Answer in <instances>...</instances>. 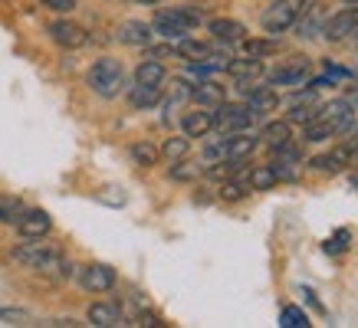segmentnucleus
<instances>
[{"instance_id":"c03bdc74","label":"nucleus","mask_w":358,"mask_h":328,"mask_svg":"<svg viewBox=\"0 0 358 328\" xmlns=\"http://www.w3.org/2000/svg\"><path fill=\"white\" fill-rule=\"evenodd\" d=\"M355 158H358V142H355Z\"/></svg>"},{"instance_id":"a18cd8bd","label":"nucleus","mask_w":358,"mask_h":328,"mask_svg":"<svg viewBox=\"0 0 358 328\" xmlns=\"http://www.w3.org/2000/svg\"><path fill=\"white\" fill-rule=\"evenodd\" d=\"M348 3H358V0H348Z\"/></svg>"},{"instance_id":"20e7f679","label":"nucleus","mask_w":358,"mask_h":328,"mask_svg":"<svg viewBox=\"0 0 358 328\" xmlns=\"http://www.w3.org/2000/svg\"><path fill=\"white\" fill-rule=\"evenodd\" d=\"M210 115H214V128L220 131V135H237V131H247L250 125H253V112H250V105H237V102H220V105H214L210 109Z\"/></svg>"},{"instance_id":"a19ab883","label":"nucleus","mask_w":358,"mask_h":328,"mask_svg":"<svg viewBox=\"0 0 358 328\" xmlns=\"http://www.w3.org/2000/svg\"><path fill=\"white\" fill-rule=\"evenodd\" d=\"M348 131H352V138H348V144L355 148V142H358V121H355V125H352V128H348Z\"/></svg>"},{"instance_id":"39448f33","label":"nucleus","mask_w":358,"mask_h":328,"mask_svg":"<svg viewBox=\"0 0 358 328\" xmlns=\"http://www.w3.org/2000/svg\"><path fill=\"white\" fill-rule=\"evenodd\" d=\"M358 30V3H348V7H342V10H336L332 17H326L322 20V40H329V43H338V40H345L348 33Z\"/></svg>"},{"instance_id":"bb28decb","label":"nucleus","mask_w":358,"mask_h":328,"mask_svg":"<svg viewBox=\"0 0 358 328\" xmlns=\"http://www.w3.org/2000/svg\"><path fill=\"white\" fill-rule=\"evenodd\" d=\"M174 53L185 56V59H191V63H194V59H204V56L214 53V46H210V43H201V40H187V36H181V40H178V46H174Z\"/></svg>"},{"instance_id":"7c9ffc66","label":"nucleus","mask_w":358,"mask_h":328,"mask_svg":"<svg viewBox=\"0 0 358 328\" xmlns=\"http://www.w3.org/2000/svg\"><path fill=\"white\" fill-rule=\"evenodd\" d=\"M23 200L20 197H10V194H0V223H13L17 227V220L23 217Z\"/></svg>"},{"instance_id":"72a5a7b5","label":"nucleus","mask_w":358,"mask_h":328,"mask_svg":"<svg viewBox=\"0 0 358 328\" xmlns=\"http://www.w3.org/2000/svg\"><path fill=\"white\" fill-rule=\"evenodd\" d=\"M280 325L282 328H306L309 325V315H306L299 306H286L280 312Z\"/></svg>"},{"instance_id":"393cba45","label":"nucleus","mask_w":358,"mask_h":328,"mask_svg":"<svg viewBox=\"0 0 358 328\" xmlns=\"http://www.w3.org/2000/svg\"><path fill=\"white\" fill-rule=\"evenodd\" d=\"M260 138L270 144V148H276V144H282V142H289V138H293V125H289V121H266L263 131H260Z\"/></svg>"},{"instance_id":"6ab92c4d","label":"nucleus","mask_w":358,"mask_h":328,"mask_svg":"<svg viewBox=\"0 0 358 328\" xmlns=\"http://www.w3.org/2000/svg\"><path fill=\"white\" fill-rule=\"evenodd\" d=\"M319 119V102H315L313 92H306L303 98H296L293 109H289V125H309V121Z\"/></svg>"},{"instance_id":"ddd939ff","label":"nucleus","mask_w":358,"mask_h":328,"mask_svg":"<svg viewBox=\"0 0 358 328\" xmlns=\"http://www.w3.org/2000/svg\"><path fill=\"white\" fill-rule=\"evenodd\" d=\"M207 30L210 36L217 40V43H240L243 36H247V27L240 20H230V17H217V20L207 23Z\"/></svg>"},{"instance_id":"6e6552de","label":"nucleus","mask_w":358,"mask_h":328,"mask_svg":"<svg viewBox=\"0 0 358 328\" xmlns=\"http://www.w3.org/2000/svg\"><path fill=\"white\" fill-rule=\"evenodd\" d=\"M46 33H50V40H53L56 46H63V50H79V46H86V40H89L86 30L73 20H53L46 27Z\"/></svg>"},{"instance_id":"1a4fd4ad","label":"nucleus","mask_w":358,"mask_h":328,"mask_svg":"<svg viewBox=\"0 0 358 328\" xmlns=\"http://www.w3.org/2000/svg\"><path fill=\"white\" fill-rule=\"evenodd\" d=\"M17 230H20L23 240H43L46 233L53 230V220H50L46 210L33 207V210H23V217L17 220Z\"/></svg>"},{"instance_id":"ea45409f","label":"nucleus","mask_w":358,"mask_h":328,"mask_svg":"<svg viewBox=\"0 0 358 328\" xmlns=\"http://www.w3.org/2000/svg\"><path fill=\"white\" fill-rule=\"evenodd\" d=\"M345 102H348V105H352V109H358V89H352V92H348V96H345Z\"/></svg>"},{"instance_id":"f8f14e48","label":"nucleus","mask_w":358,"mask_h":328,"mask_svg":"<svg viewBox=\"0 0 358 328\" xmlns=\"http://www.w3.org/2000/svg\"><path fill=\"white\" fill-rule=\"evenodd\" d=\"M155 20H164L171 27H181L185 33H191L197 23L204 20V13H201V7H171V10H158Z\"/></svg>"},{"instance_id":"f257e3e1","label":"nucleus","mask_w":358,"mask_h":328,"mask_svg":"<svg viewBox=\"0 0 358 328\" xmlns=\"http://www.w3.org/2000/svg\"><path fill=\"white\" fill-rule=\"evenodd\" d=\"M13 262H20L27 269H36V273H46V276H73V266L63 260V253L50 246V243H40V240H27L20 243L17 250L10 253Z\"/></svg>"},{"instance_id":"9b49d317","label":"nucleus","mask_w":358,"mask_h":328,"mask_svg":"<svg viewBox=\"0 0 358 328\" xmlns=\"http://www.w3.org/2000/svg\"><path fill=\"white\" fill-rule=\"evenodd\" d=\"M322 20H326V10H322V3H306L303 13L296 17V36H303V40H309V36H319V30H322Z\"/></svg>"},{"instance_id":"e433bc0d","label":"nucleus","mask_w":358,"mask_h":328,"mask_svg":"<svg viewBox=\"0 0 358 328\" xmlns=\"http://www.w3.org/2000/svg\"><path fill=\"white\" fill-rule=\"evenodd\" d=\"M96 197L102 200V204H112V207H122V204H125V194H122V187H102Z\"/></svg>"},{"instance_id":"0eeeda50","label":"nucleus","mask_w":358,"mask_h":328,"mask_svg":"<svg viewBox=\"0 0 358 328\" xmlns=\"http://www.w3.org/2000/svg\"><path fill=\"white\" fill-rule=\"evenodd\" d=\"M348 164H355V148L352 144H336V148H329L326 154H315L309 167L319 171V174H338V171H345Z\"/></svg>"},{"instance_id":"f03ea898","label":"nucleus","mask_w":358,"mask_h":328,"mask_svg":"<svg viewBox=\"0 0 358 328\" xmlns=\"http://www.w3.org/2000/svg\"><path fill=\"white\" fill-rule=\"evenodd\" d=\"M86 82L99 98H115L122 89H125V69H122L119 59L102 56V59H96V63L89 66Z\"/></svg>"},{"instance_id":"7ed1b4c3","label":"nucleus","mask_w":358,"mask_h":328,"mask_svg":"<svg viewBox=\"0 0 358 328\" xmlns=\"http://www.w3.org/2000/svg\"><path fill=\"white\" fill-rule=\"evenodd\" d=\"M306 3H309V0H273L270 7L263 10L260 27H263L266 33H270V36H280V33L293 30L296 17L303 13Z\"/></svg>"},{"instance_id":"79ce46f5","label":"nucleus","mask_w":358,"mask_h":328,"mask_svg":"<svg viewBox=\"0 0 358 328\" xmlns=\"http://www.w3.org/2000/svg\"><path fill=\"white\" fill-rule=\"evenodd\" d=\"M135 3H148V7H155V3H162V0H135Z\"/></svg>"},{"instance_id":"dca6fc26","label":"nucleus","mask_w":358,"mask_h":328,"mask_svg":"<svg viewBox=\"0 0 358 328\" xmlns=\"http://www.w3.org/2000/svg\"><path fill=\"white\" fill-rule=\"evenodd\" d=\"M181 131H185L187 138H204L214 131V115L210 109H197V112H187L185 119H181Z\"/></svg>"},{"instance_id":"37998d69","label":"nucleus","mask_w":358,"mask_h":328,"mask_svg":"<svg viewBox=\"0 0 358 328\" xmlns=\"http://www.w3.org/2000/svg\"><path fill=\"white\" fill-rule=\"evenodd\" d=\"M352 184H355V187H358V177H352Z\"/></svg>"},{"instance_id":"c85d7f7f","label":"nucleus","mask_w":358,"mask_h":328,"mask_svg":"<svg viewBox=\"0 0 358 328\" xmlns=\"http://www.w3.org/2000/svg\"><path fill=\"white\" fill-rule=\"evenodd\" d=\"M247 194H250L247 177H227V181L220 184V191H217V197L220 200H227V204H237V200H243Z\"/></svg>"},{"instance_id":"a878e982","label":"nucleus","mask_w":358,"mask_h":328,"mask_svg":"<svg viewBox=\"0 0 358 328\" xmlns=\"http://www.w3.org/2000/svg\"><path fill=\"white\" fill-rule=\"evenodd\" d=\"M227 73L234 79H257L263 73V59H253V56H247V59H230Z\"/></svg>"},{"instance_id":"4468645a","label":"nucleus","mask_w":358,"mask_h":328,"mask_svg":"<svg viewBox=\"0 0 358 328\" xmlns=\"http://www.w3.org/2000/svg\"><path fill=\"white\" fill-rule=\"evenodd\" d=\"M86 318H89V325H96V328L125 325V315H122V308L112 306V302H96V306H89Z\"/></svg>"},{"instance_id":"412c9836","label":"nucleus","mask_w":358,"mask_h":328,"mask_svg":"<svg viewBox=\"0 0 358 328\" xmlns=\"http://www.w3.org/2000/svg\"><path fill=\"white\" fill-rule=\"evenodd\" d=\"M129 102L131 109H152V105L162 102V86H141V82H135L129 89Z\"/></svg>"},{"instance_id":"9d476101","label":"nucleus","mask_w":358,"mask_h":328,"mask_svg":"<svg viewBox=\"0 0 358 328\" xmlns=\"http://www.w3.org/2000/svg\"><path fill=\"white\" fill-rule=\"evenodd\" d=\"M79 285L86 292H109L112 285H115V269L106 266V262H92V266H86L79 273Z\"/></svg>"},{"instance_id":"f704fd0d","label":"nucleus","mask_w":358,"mask_h":328,"mask_svg":"<svg viewBox=\"0 0 358 328\" xmlns=\"http://www.w3.org/2000/svg\"><path fill=\"white\" fill-rule=\"evenodd\" d=\"M348 240H352V233H348V230H336V233L322 243V250H326L329 256H342V253L348 250Z\"/></svg>"},{"instance_id":"a211bd4d","label":"nucleus","mask_w":358,"mask_h":328,"mask_svg":"<svg viewBox=\"0 0 358 328\" xmlns=\"http://www.w3.org/2000/svg\"><path fill=\"white\" fill-rule=\"evenodd\" d=\"M260 138L257 135H247V131H237V135H227V158L230 161H247L250 154L257 151Z\"/></svg>"},{"instance_id":"5701e85b","label":"nucleus","mask_w":358,"mask_h":328,"mask_svg":"<svg viewBox=\"0 0 358 328\" xmlns=\"http://www.w3.org/2000/svg\"><path fill=\"white\" fill-rule=\"evenodd\" d=\"M332 135H342L336 121H326V119H315L309 125H303V142H326Z\"/></svg>"},{"instance_id":"c9c22d12","label":"nucleus","mask_w":358,"mask_h":328,"mask_svg":"<svg viewBox=\"0 0 358 328\" xmlns=\"http://www.w3.org/2000/svg\"><path fill=\"white\" fill-rule=\"evenodd\" d=\"M270 167H273V174H276V181H296V174H299V171H296L299 164L282 161V158H273Z\"/></svg>"},{"instance_id":"2f4dec72","label":"nucleus","mask_w":358,"mask_h":328,"mask_svg":"<svg viewBox=\"0 0 358 328\" xmlns=\"http://www.w3.org/2000/svg\"><path fill=\"white\" fill-rule=\"evenodd\" d=\"M158 148L155 144H148V142H138V144H131V161L135 164H141V167H155L158 164Z\"/></svg>"},{"instance_id":"2eb2a0df","label":"nucleus","mask_w":358,"mask_h":328,"mask_svg":"<svg viewBox=\"0 0 358 328\" xmlns=\"http://www.w3.org/2000/svg\"><path fill=\"white\" fill-rule=\"evenodd\" d=\"M115 36H119V43H125V46H148L152 43V27L148 23H141V20H125L115 30Z\"/></svg>"},{"instance_id":"473e14b6","label":"nucleus","mask_w":358,"mask_h":328,"mask_svg":"<svg viewBox=\"0 0 358 328\" xmlns=\"http://www.w3.org/2000/svg\"><path fill=\"white\" fill-rule=\"evenodd\" d=\"M197 174H201V164H187V158L174 161V164H171V171H168V177H171V181H181V184L194 181Z\"/></svg>"},{"instance_id":"cd10ccee","label":"nucleus","mask_w":358,"mask_h":328,"mask_svg":"<svg viewBox=\"0 0 358 328\" xmlns=\"http://www.w3.org/2000/svg\"><path fill=\"white\" fill-rule=\"evenodd\" d=\"M187 151H191V138L187 135H181V138H168V142L158 148V154H162L168 164L181 161V158H187Z\"/></svg>"},{"instance_id":"aec40b11","label":"nucleus","mask_w":358,"mask_h":328,"mask_svg":"<svg viewBox=\"0 0 358 328\" xmlns=\"http://www.w3.org/2000/svg\"><path fill=\"white\" fill-rule=\"evenodd\" d=\"M240 50L247 56H253V59H266V56H273L276 50H280V43H276V36H243L240 40Z\"/></svg>"},{"instance_id":"f3484780","label":"nucleus","mask_w":358,"mask_h":328,"mask_svg":"<svg viewBox=\"0 0 358 328\" xmlns=\"http://www.w3.org/2000/svg\"><path fill=\"white\" fill-rule=\"evenodd\" d=\"M247 98H250L247 105H250L253 115H270V112L280 109V96H276V89L273 86H257Z\"/></svg>"},{"instance_id":"423d86ee","label":"nucleus","mask_w":358,"mask_h":328,"mask_svg":"<svg viewBox=\"0 0 358 328\" xmlns=\"http://www.w3.org/2000/svg\"><path fill=\"white\" fill-rule=\"evenodd\" d=\"M309 73H313V63L306 56H289L286 63L270 73V86H303V82H309Z\"/></svg>"},{"instance_id":"b1692460","label":"nucleus","mask_w":358,"mask_h":328,"mask_svg":"<svg viewBox=\"0 0 358 328\" xmlns=\"http://www.w3.org/2000/svg\"><path fill=\"white\" fill-rule=\"evenodd\" d=\"M164 66L158 63V59H145V63H138V69H135V82H141V86H162L164 82Z\"/></svg>"},{"instance_id":"4be33fe9","label":"nucleus","mask_w":358,"mask_h":328,"mask_svg":"<svg viewBox=\"0 0 358 328\" xmlns=\"http://www.w3.org/2000/svg\"><path fill=\"white\" fill-rule=\"evenodd\" d=\"M191 98H194L197 105H204V109H214V105L224 102V86H217V82H197L191 89Z\"/></svg>"},{"instance_id":"58836bf2","label":"nucleus","mask_w":358,"mask_h":328,"mask_svg":"<svg viewBox=\"0 0 358 328\" xmlns=\"http://www.w3.org/2000/svg\"><path fill=\"white\" fill-rule=\"evenodd\" d=\"M27 312L23 308H0V318H23Z\"/></svg>"},{"instance_id":"c756f323","label":"nucleus","mask_w":358,"mask_h":328,"mask_svg":"<svg viewBox=\"0 0 358 328\" xmlns=\"http://www.w3.org/2000/svg\"><path fill=\"white\" fill-rule=\"evenodd\" d=\"M247 184H250V191H273L280 181H276L270 164H260V167H253V171L247 174Z\"/></svg>"},{"instance_id":"4c0bfd02","label":"nucleus","mask_w":358,"mask_h":328,"mask_svg":"<svg viewBox=\"0 0 358 328\" xmlns=\"http://www.w3.org/2000/svg\"><path fill=\"white\" fill-rule=\"evenodd\" d=\"M43 7H50V10L56 13H69V10H76V0H40Z\"/></svg>"}]
</instances>
